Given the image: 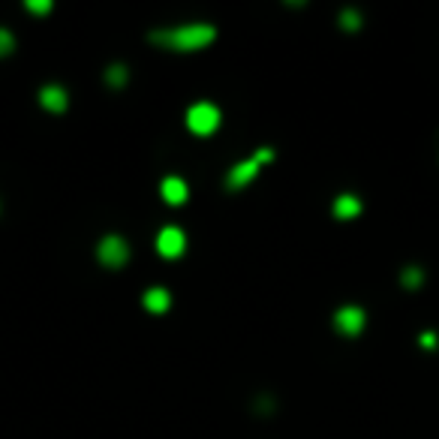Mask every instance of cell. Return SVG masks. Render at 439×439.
<instances>
[{
  "mask_svg": "<svg viewBox=\"0 0 439 439\" xmlns=\"http://www.w3.org/2000/svg\"><path fill=\"white\" fill-rule=\"evenodd\" d=\"M148 39L162 51H177V54H190V51H202L208 48L217 39V27L208 21H190V24H175V27H157L150 31Z\"/></svg>",
  "mask_w": 439,
  "mask_h": 439,
  "instance_id": "obj_1",
  "label": "cell"
},
{
  "mask_svg": "<svg viewBox=\"0 0 439 439\" xmlns=\"http://www.w3.org/2000/svg\"><path fill=\"white\" fill-rule=\"evenodd\" d=\"M97 259H100V265L108 268V271H120V268H127L130 262V244L123 235H103L100 244H97Z\"/></svg>",
  "mask_w": 439,
  "mask_h": 439,
  "instance_id": "obj_2",
  "label": "cell"
},
{
  "mask_svg": "<svg viewBox=\"0 0 439 439\" xmlns=\"http://www.w3.org/2000/svg\"><path fill=\"white\" fill-rule=\"evenodd\" d=\"M220 120H223V115L214 103H193L187 108V127L196 135H211L220 127Z\"/></svg>",
  "mask_w": 439,
  "mask_h": 439,
  "instance_id": "obj_3",
  "label": "cell"
},
{
  "mask_svg": "<svg viewBox=\"0 0 439 439\" xmlns=\"http://www.w3.org/2000/svg\"><path fill=\"white\" fill-rule=\"evenodd\" d=\"M364 325H367L364 307H358V304H343V307H337V313H334V328H337L343 337H358L364 331Z\"/></svg>",
  "mask_w": 439,
  "mask_h": 439,
  "instance_id": "obj_4",
  "label": "cell"
},
{
  "mask_svg": "<svg viewBox=\"0 0 439 439\" xmlns=\"http://www.w3.org/2000/svg\"><path fill=\"white\" fill-rule=\"evenodd\" d=\"M259 162L256 160H244V162H235V166H232L229 172H226V190L229 193H241L244 187H250L253 181H256V175H259Z\"/></svg>",
  "mask_w": 439,
  "mask_h": 439,
  "instance_id": "obj_5",
  "label": "cell"
},
{
  "mask_svg": "<svg viewBox=\"0 0 439 439\" xmlns=\"http://www.w3.org/2000/svg\"><path fill=\"white\" fill-rule=\"evenodd\" d=\"M187 250V235L177 226H166V229H160V235H157V253L162 259H177V256H184Z\"/></svg>",
  "mask_w": 439,
  "mask_h": 439,
  "instance_id": "obj_6",
  "label": "cell"
},
{
  "mask_svg": "<svg viewBox=\"0 0 439 439\" xmlns=\"http://www.w3.org/2000/svg\"><path fill=\"white\" fill-rule=\"evenodd\" d=\"M39 105L51 115H61L70 108V93H66V88H61V85H43L39 88Z\"/></svg>",
  "mask_w": 439,
  "mask_h": 439,
  "instance_id": "obj_7",
  "label": "cell"
},
{
  "mask_svg": "<svg viewBox=\"0 0 439 439\" xmlns=\"http://www.w3.org/2000/svg\"><path fill=\"white\" fill-rule=\"evenodd\" d=\"M160 196H162V202H166V205H175V208H177V205L187 202L190 187H187L184 177L169 175V177H162V184H160Z\"/></svg>",
  "mask_w": 439,
  "mask_h": 439,
  "instance_id": "obj_8",
  "label": "cell"
},
{
  "mask_svg": "<svg viewBox=\"0 0 439 439\" xmlns=\"http://www.w3.org/2000/svg\"><path fill=\"white\" fill-rule=\"evenodd\" d=\"M361 211H364V202L355 193H340L331 205V214L337 220H355V217H361Z\"/></svg>",
  "mask_w": 439,
  "mask_h": 439,
  "instance_id": "obj_9",
  "label": "cell"
},
{
  "mask_svg": "<svg viewBox=\"0 0 439 439\" xmlns=\"http://www.w3.org/2000/svg\"><path fill=\"white\" fill-rule=\"evenodd\" d=\"M142 307H145L148 313H154V316H162V313L172 307L169 289H162V286H150V289L142 295Z\"/></svg>",
  "mask_w": 439,
  "mask_h": 439,
  "instance_id": "obj_10",
  "label": "cell"
},
{
  "mask_svg": "<svg viewBox=\"0 0 439 439\" xmlns=\"http://www.w3.org/2000/svg\"><path fill=\"white\" fill-rule=\"evenodd\" d=\"M277 409H280V401H277V394L274 391H259L250 401V413L256 418H274L277 415Z\"/></svg>",
  "mask_w": 439,
  "mask_h": 439,
  "instance_id": "obj_11",
  "label": "cell"
},
{
  "mask_svg": "<svg viewBox=\"0 0 439 439\" xmlns=\"http://www.w3.org/2000/svg\"><path fill=\"white\" fill-rule=\"evenodd\" d=\"M424 280H428V271H424V265L409 262V265L401 268V286L406 292H418L424 286Z\"/></svg>",
  "mask_w": 439,
  "mask_h": 439,
  "instance_id": "obj_12",
  "label": "cell"
},
{
  "mask_svg": "<svg viewBox=\"0 0 439 439\" xmlns=\"http://www.w3.org/2000/svg\"><path fill=\"white\" fill-rule=\"evenodd\" d=\"M103 81L112 91H120V88H127V81H130V66L127 63H120V61H115V63H108L105 66V73H103Z\"/></svg>",
  "mask_w": 439,
  "mask_h": 439,
  "instance_id": "obj_13",
  "label": "cell"
},
{
  "mask_svg": "<svg viewBox=\"0 0 439 439\" xmlns=\"http://www.w3.org/2000/svg\"><path fill=\"white\" fill-rule=\"evenodd\" d=\"M337 24H340V31H346V33H358L364 27V16L358 9H340Z\"/></svg>",
  "mask_w": 439,
  "mask_h": 439,
  "instance_id": "obj_14",
  "label": "cell"
},
{
  "mask_svg": "<svg viewBox=\"0 0 439 439\" xmlns=\"http://www.w3.org/2000/svg\"><path fill=\"white\" fill-rule=\"evenodd\" d=\"M16 51V36L6 27H0V58H6V54Z\"/></svg>",
  "mask_w": 439,
  "mask_h": 439,
  "instance_id": "obj_15",
  "label": "cell"
},
{
  "mask_svg": "<svg viewBox=\"0 0 439 439\" xmlns=\"http://www.w3.org/2000/svg\"><path fill=\"white\" fill-rule=\"evenodd\" d=\"M24 9L27 12H36V16H46V12H51L54 6H51V0H27Z\"/></svg>",
  "mask_w": 439,
  "mask_h": 439,
  "instance_id": "obj_16",
  "label": "cell"
},
{
  "mask_svg": "<svg viewBox=\"0 0 439 439\" xmlns=\"http://www.w3.org/2000/svg\"><path fill=\"white\" fill-rule=\"evenodd\" d=\"M418 346H421V349H436V346H439V337H436V331H421V337H418Z\"/></svg>",
  "mask_w": 439,
  "mask_h": 439,
  "instance_id": "obj_17",
  "label": "cell"
},
{
  "mask_svg": "<svg viewBox=\"0 0 439 439\" xmlns=\"http://www.w3.org/2000/svg\"><path fill=\"white\" fill-rule=\"evenodd\" d=\"M253 160L259 162V166H265V162H271V160H274V150H271V148H259Z\"/></svg>",
  "mask_w": 439,
  "mask_h": 439,
  "instance_id": "obj_18",
  "label": "cell"
},
{
  "mask_svg": "<svg viewBox=\"0 0 439 439\" xmlns=\"http://www.w3.org/2000/svg\"><path fill=\"white\" fill-rule=\"evenodd\" d=\"M433 150H436V160H439V130H436V135H433Z\"/></svg>",
  "mask_w": 439,
  "mask_h": 439,
  "instance_id": "obj_19",
  "label": "cell"
}]
</instances>
